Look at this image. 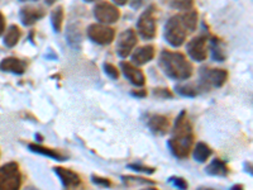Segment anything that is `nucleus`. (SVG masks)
Returning a JSON list of instances; mask_svg holds the SVG:
<instances>
[{
  "instance_id": "f257e3e1",
  "label": "nucleus",
  "mask_w": 253,
  "mask_h": 190,
  "mask_svg": "<svg viewBox=\"0 0 253 190\" xmlns=\"http://www.w3.org/2000/svg\"><path fill=\"white\" fill-rule=\"evenodd\" d=\"M194 144V133L191 122L185 110H181L172 128V137L167 141V147L178 160H184L191 152Z\"/></svg>"
},
{
  "instance_id": "f03ea898",
  "label": "nucleus",
  "mask_w": 253,
  "mask_h": 190,
  "mask_svg": "<svg viewBox=\"0 0 253 190\" xmlns=\"http://www.w3.org/2000/svg\"><path fill=\"white\" fill-rule=\"evenodd\" d=\"M158 66L165 75L172 80H186L193 75V65L187 61L185 55L180 52H172L164 49L158 57Z\"/></svg>"
},
{
  "instance_id": "7ed1b4c3",
  "label": "nucleus",
  "mask_w": 253,
  "mask_h": 190,
  "mask_svg": "<svg viewBox=\"0 0 253 190\" xmlns=\"http://www.w3.org/2000/svg\"><path fill=\"white\" fill-rule=\"evenodd\" d=\"M228 80V72L223 69H209L202 67L199 76V92H208L211 88H221Z\"/></svg>"
},
{
  "instance_id": "20e7f679",
  "label": "nucleus",
  "mask_w": 253,
  "mask_h": 190,
  "mask_svg": "<svg viewBox=\"0 0 253 190\" xmlns=\"http://www.w3.org/2000/svg\"><path fill=\"white\" fill-rule=\"evenodd\" d=\"M189 32L185 28L181 15H173L167 20L165 26V40L172 47H180L184 45Z\"/></svg>"
},
{
  "instance_id": "39448f33",
  "label": "nucleus",
  "mask_w": 253,
  "mask_h": 190,
  "mask_svg": "<svg viewBox=\"0 0 253 190\" xmlns=\"http://www.w3.org/2000/svg\"><path fill=\"white\" fill-rule=\"evenodd\" d=\"M22 174L17 162H8L0 166V190H19Z\"/></svg>"
},
{
  "instance_id": "423d86ee",
  "label": "nucleus",
  "mask_w": 253,
  "mask_h": 190,
  "mask_svg": "<svg viewBox=\"0 0 253 190\" xmlns=\"http://www.w3.org/2000/svg\"><path fill=\"white\" fill-rule=\"evenodd\" d=\"M157 24H156L155 17V6L151 5L139 15L137 20V32L143 40L150 41L156 37Z\"/></svg>"
},
{
  "instance_id": "0eeeda50",
  "label": "nucleus",
  "mask_w": 253,
  "mask_h": 190,
  "mask_svg": "<svg viewBox=\"0 0 253 190\" xmlns=\"http://www.w3.org/2000/svg\"><path fill=\"white\" fill-rule=\"evenodd\" d=\"M86 36L91 42L99 46H108L114 41L115 31L105 24H90L86 29Z\"/></svg>"
},
{
  "instance_id": "6e6552de",
  "label": "nucleus",
  "mask_w": 253,
  "mask_h": 190,
  "mask_svg": "<svg viewBox=\"0 0 253 190\" xmlns=\"http://www.w3.org/2000/svg\"><path fill=\"white\" fill-rule=\"evenodd\" d=\"M94 17L101 24H113L118 22L121 18V12L114 4L103 1L94 6Z\"/></svg>"
},
{
  "instance_id": "1a4fd4ad",
  "label": "nucleus",
  "mask_w": 253,
  "mask_h": 190,
  "mask_svg": "<svg viewBox=\"0 0 253 190\" xmlns=\"http://www.w3.org/2000/svg\"><path fill=\"white\" fill-rule=\"evenodd\" d=\"M137 44H138L137 33L130 28L126 29V31L122 32L119 35L118 40H117V45H115V52H117V55L119 57H128L132 53L133 48Z\"/></svg>"
},
{
  "instance_id": "9d476101",
  "label": "nucleus",
  "mask_w": 253,
  "mask_h": 190,
  "mask_svg": "<svg viewBox=\"0 0 253 190\" xmlns=\"http://www.w3.org/2000/svg\"><path fill=\"white\" fill-rule=\"evenodd\" d=\"M187 55L196 62H203L208 57V37L202 35L194 37L186 46Z\"/></svg>"
},
{
  "instance_id": "9b49d317",
  "label": "nucleus",
  "mask_w": 253,
  "mask_h": 190,
  "mask_svg": "<svg viewBox=\"0 0 253 190\" xmlns=\"http://www.w3.org/2000/svg\"><path fill=\"white\" fill-rule=\"evenodd\" d=\"M53 173L58 176L65 190H78L81 187V178L75 171L62 166L53 167Z\"/></svg>"
},
{
  "instance_id": "f8f14e48",
  "label": "nucleus",
  "mask_w": 253,
  "mask_h": 190,
  "mask_svg": "<svg viewBox=\"0 0 253 190\" xmlns=\"http://www.w3.org/2000/svg\"><path fill=\"white\" fill-rule=\"evenodd\" d=\"M121 69L122 72H123V75L126 76V79L129 81L132 85L137 88H142L146 84V78H144V74L142 70H139L138 67L134 66L133 63L129 62H124L122 61L121 63Z\"/></svg>"
},
{
  "instance_id": "ddd939ff",
  "label": "nucleus",
  "mask_w": 253,
  "mask_h": 190,
  "mask_svg": "<svg viewBox=\"0 0 253 190\" xmlns=\"http://www.w3.org/2000/svg\"><path fill=\"white\" fill-rule=\"evenodd\" d=\"M147 127L148 130L156 136H165L169 132L170 128V119L161 114H155L150 117L148 122H147Z\"/></svg>"
},
{
  "instance_id": "4468645a",
  "label": "nucleus",
  "mask_w": 253,
  "mask_h": 190,
  "mask_svg": "<svg viewBox=\"0 0 253 190\" xmlns=\"http://www.w3.org/2000/svg\"><path fill=\"white\" fill-rule=\"evenodd\" d=\"M44 17V10L38 6H24L20 9L19 18L24 26H33L36 22Z\"/></svg>"
},
{
  "instance_id": "2eb2a0df",
  "label": "nucleus",
  "mask_w": 253,
  "mask_h": 190,
  "mask_svg": "<svg viewBox=\"0 0 253 190\" xmlns=\"http://www.w3.org/2000/svg\"><path fill=\"white\" fill-rule=\"evenodd\" d=\"M155 58V47L151 45L139 47L135 49L132 55V62L134 65H144V63L150 62Z\"/></svg>"
},
{
  "instance_id": "dca6fc26",
  "label": "nucleus",
  "mask_w": 253,
  "mask_h": 190,
  "mask_svg": "<svg viewBox=\"0 0 253 190\" xmlns=\"http://www.w3.org/2000/svg\"><path fill=\"white\" fill-rule=\"evenodd\" d=\"M28 150L32 151V152L38 153V155L46 156V157L52 158V160H56V161H65L67 160V156L62 155L58 151L52 150V148H48L46 146H42L40 143H28Z\"/></svg>"
},
{
  "instance_id": "f3484780",
  "label": "nucleus",
  "mask_w": 253,
  "mask_h": 190,
  "mask_svg": "<svg viewBox=\"0 0 253 190\" xmlns=\"http://www.w3.org/2000/svg\"><path fill=\"white\" fill-rule=\"evenodd\" d=\"M66 41L72 48H80L83 44V32L78 23H70L66 27Z\"/></svg>"
},
{
  "instance_id": "a211bd4d",
  "label": "nucleus",
  "mask_w": 253,
  "mask_h": 190,
  "mask_svg": "<svg viewBox=\"0 0 253 190\" xmlns=\"http://www.w3.org/2000/svg\"><path fill=\"white\" fill-rule=\"evenodd\" d=\"M0 70L6 72H13L15 75H22L26 71V62L20 61L19 58L8 57L0 62Z\"/></svg>"
},
{
  "instance_id": "6ab92c4d",
  "label": "nucleus",
  "mask_w": 253,
  "mask_h": 190,
  "mask_svg": "<svg viewBox=\"0 0 253 190\" xmlns=\"http://www.w3.org/2000/svg\"><path fill=\"white\" fill-rule=\"evenodd\" d=\"M205 173L210 176H220V178H225L229 174V169H228L227 164L220 158H214L211 160L209 165L205 167Z\"/></svg>"
},
{
  "instance_id": "aec40b11",
  "label": "nucleus",
  "mask_w": 253,
  "mask_h": 190,
  "mask_svg": "<svg viewBox=\"0 0 253 190\" xmlns=\"http://www.w3.org/2000/svg\"><path fill=\"white\" fill-rule=\"evenodd\" d=\"M209 48L210 52H211V58L214 61H218V62H223L227 58V55H225V49L224 45L219 40L218 37H211L209 41Z\"/></svg>"
},
{
  "instance_id": "412c9836",
  "label": "nucleus",
  "mask_w": 253,
  "mask_h": 190,
  "mask_svg": "<svg viewBox=\"0 0 253 190\" xmlns=\"http://www.w3.org/2000/svg\"><path fill=\"white\" fill-rule=\"evenodd\" d=\"M213 155V150L208 146L204 142H198L195 144V148L193 151L194 160L199 164H204V162L208 161V158Z\"/></svg>"
},
{
  "instance_id": "4be33fe9",
  "label": "nucleus",
  "mask_w": 253,
  "mask_h": 190,
  "mask_svg": "<svg viewBox=\"0 0 253 190\" xmlns=\"http://www.w3.org/2000/svg\"><path fill=\"white\" fill-rule=\"evenodd\" d=\"M20 35H22V32H20L19 27L10 26L8 28V31H6L5 37H4V45L6 47H9V48L14 47L19 42Z\"/></svg>"
},
{
  "instance_id": "5701e85b",
  "label": "nucleus",
  "mask_w": 253,
  "mask_h": 190,
  "mask_svg": "<svg viewBox=\"0 0 253 190\" xmlns=\"http://www.w3.org/2000/svg\"><path fill=\"white\" fill-rule=\"evenodd\" d=\"M63 18H65V13H63L62 6H56V9H53L51 13V23L52 28L56 33H60L61 29H62V23Z\"/></svg>"
},
{
  "instance_id": "b1692460",
  "label": "nucleus",
  "mask_w": 253,
  "mask_h": 190,
  "mask_svg": "<svg viewBox=\"0 0 253 190\" xmlns=\"http://www.w3.org/2000/svg\"><path fill=\"white\" fill-rule=\"evenodd\" d=\"M175 92L181 96H186V98H195L198 96L199 92L198 87H195L194 84H180L176 85Z\"/></svg>"
},
{
  "instance_id": "393cba45",
  "label": "nucleus",
  "mask_w": 253,
  "mask_h": 190,
  "mask_svg": "<svg viewBox=\"0 0 253 190\" xmlns=\"http://www.w3.org/2000/svg\"><path fill=\"white\" fill-rule=\"evenodd\" d=\"M181 20L187 32H194L198 28V12L191 10L181 15Z\"/></svg>"
},
{
  "instance_id": "a878e982",
  "label": "nucleus",
  "mask_w": 253,
  "mask_h": 190,
  "mask_svg": "<svg viewBox=\"0 0 253 190\" xmlns=\"http://www.w3.org/2000/svg\"><path fill=\"white\" fill-rule=\"evenodd\" d=\"M122 182L126 185H130V187H134V185H143V184H150L155 185L156 183L150 179H144L141 176H132V175H122Z\"/></svg>"
},
{
  "instance_id": "bb28decb",
  "label": "nucleus",
  "mask_w": 253,
  "mask_h": 190,
  "mask_svg": "<svg viewBox=\"0 0 253 190\" xmlns=\"http://www.w3.org/2000/svg\"><path fill=\"white\" fill-rule=\"evenodd\" d=\"M126 167L129 169V170L135 171V173H142V174H146V175H151L156 171L155 167H151V166H147V165L143 164H128Z\"/></svg>"
},
{
  "instance_id": "cd10ccee",
  "label": "nucleus",
  "mask_w": 253,
  "mask_h": 190,
  "mask_svg": "<svg viewBox=\"0 0 253 190\" xmlns=\"http://www.w3.org/2000/svg\"><path fill=\"white\" fill-rule=\"evenodd\" d=\"M194 0H171V6L178 10H187L193 6Z\"/></svg>"
},
{
  "instance_id": "c85d7f7f",
  "label": "nucleus",
  "mask_w": 253,
  "mask_h": 190,
  "mask_svg": "<svg viewBox=\"0 0 253 190\" xmlns=\"http://www.w3.org/2000/svg\"><path fill=\"white\" fill-rule=\"evenodd\" d=\"M169 183H171L173 187H176L180 190H186L189 188V184H187L186 180L184 178H180V176H172V178L169 179Z\"/></svg>"
},
{
  "instance_id": "c756f323",
  "label": "nucleus",
  "mask_w": 253,
  "mask_h": 190,
  "mask_svg": "<svg viewBox=\"0 0 253 190\" xmlns=\"http://www.w3.org/2000/svg\"><path fill=\"white\" fill-rule=\"evenodd\" d=\"M103 69H104V71H105V74H107V75L109 76L110 79L118 80V79H119V71H118V69L114 66V65L105 62V63H104Z\"/></svg>"
},
{
  "instance_id": "7c9ffc66",
  "label": "nucleus",
  "mask_w": 253,
  "mask_h": 190,
  "mask_svg": "<svg viewBox=\"0 0 253 190\" xmlns=\"http://www.w3.org/2000/svg\"><path fill=\"white\" fill-rule=\"evenodd\" d=\"M91 183L96 185V187L112 188V182H110L109 179L101 178V176H98V175H91Z\"/></svg>"
},
{
  "instance_id": "2f4dec72",
  "label": "nucleus",
  "mask_w": 253,
  "mask_h": 190,
  "mask_svg": "<svg viewBox=\"0 0 253 190\" xmlns=\"http://www.w3.org/2000/svg\"><path fill=\"white\" fill-rule=\"evenodd\" d=\"M153 94L158 98H164V99H172L173 95L172 93L170 92L169 89L166 88H157V89H153Z\"/></svg>"
},
{
  "instance_id": "473e14b6",
  "label": "nucleus",
  "mask_w": 253,
  "mask_h": 190,
  "mask_svg": "<svg viewBox=\"0 0 253 190\" xmlns=\"http://www.w3.org/2000/svg\"><path fill=\"white\" fill-rule=\"evenodd\" d=\"M4 31H5V18L0 13V36L3 35Z\"/></svg>"
},
{
  "instance_id": "72a5a7b5",
  "label": "nucleus",
  "mask_w": 253,
  "mask_h": 190,
  "mask_svg": "<svg viewBox=\"0 0 253 190\" xmlns=\"http://www.w3.org/2000/svg\"><path fill=\"white\" fill-rule=\"evenodd\" d=\"M130 94H132L133 96H137V98H144L147 95V92L146 90H139V92H132Z\"/></svg>"
},
{
  "instance_id": "f704fd0d",
  "label": "nucleus",
  "mask_w": 253,
  "mask_h": 190,
  "mask_svg": "<svg viewBox=\"0 0 253 190\" xmlns=\"http://www.w3.org/2000/svg\"><path fill=\"white\" fill-rule=\"evenodd\" d=\"M142 3H143V0H132V1H130V5H132V8L138 9L139 6L142 5Z\"/></svg>"
},
{
  "instance_id": "c9c22d12",
  "label": "nucleus",
  "mask_w": 253,
  "mask_h": 190,
  "mask_svg": "<svg viewBox=\"0 0 253 190\" xmlns=\"http://www.w3.org/2000/svg\"><path fill=\"white\" fill-rule=\"evenodd\" d=\"M245 169H246V171H247L248 174H250V175H252V164H251V162H246L245 164Z\"/></svg>"
},
{
  "instance_id": "e433bc0d",
  "label": "nucleus",
  "mask_w": 253,
  "mask_h": 190,
  "mask_svg": "<svg viewBox=\"0 0 253 190\" xmlns=\"http://www.w3.org/2000/svg\"><path fill=\"white\" fill-rule=\"evenodd\" d=\"M113 1H114V4H117V5H121V6L126 5V4L128 3V0H113Z\"/></svg>"
},
{
  "instance_id": "4c0bfd02",
  "label": "nucleus",
  "mask_w": 253,
  "mask_h": 190,
  "mask_svg": "<svg viewBox=\"0 0 253 190\" xmlns=\"http://www.w3.org/2000/svg\"><path fill=\"white\" fill-rule=\"evenodd\" d=\"M229 190H245V189H243V187H242L241 184H236V185H233V187L230 188Z\"/></svg>"
},
{
  "instance_id": "58836bf2",
  "label": "nucleus",
  "mask_w": 253,
  "mask_h": 190,
  "mask_svg": "<svg viewBox=\"0 0 253 190\" xmlns=\"http://www.w3.org/2000/svg\"><path fill=\"white\" fill-rule=\"evenodd\" d=\"M56 1H58V0H44V3H46L47 5H53Z\"/></svg>"
},
{
  "instance_id": "ea45409f",
  "label": "nucleus",
  "mask_w": 253,
  "mask_h": 190,
  "mask_svg": "<svg viewBox=\"0 0 253 190\" xmlns=\"http://www.w3.org/2000/svg\"><path fill=\"white\" fill-rule=\"evenodd\" d=\"M196 190H216V189H213V188H208V187H200V188H198Z\"/></svg>"
},
{
  "instance_id": "a19ab883",
  "label": "nucleus",
  "mask_w": 253,
  "mask_h": 190,
  "mask_svg": "<svg viewBox=\"0 0 253 190\" xmlns=\"http://www.w3.org/2000/svg\"><path fill=\"white\" fill-rule=\"evenodd\" d=\"M24 190H40V189H37L36 187H32V185H29V187H27Z\"/></svg>"
},
{
  "instance_id": "79ce46f5",
  "label": "nucleus",
  "mask_w": 253,
  "mask_h": 190,
  "mask_svg": "<svg viewBox=\"0 0 253 190\" xmlns=\"http://www.w3.org/2000/svg\"><path fill=\"white\" fill-rule=\"evenodd\" d=\"M36 136H37V139H38V141H42V140H43V139H42V137H41V135H40V133H37V135H36Z\"/></svg>"
},
{
  "instance_id": "37998d69",
  "label": "nucleus",
  "mask_w": 253,
  "mask_h": 190,
  "mask_svg": "<svg viewBox=\"0 0 253 190\" xmlns=\"http://www.w3.org/2000/svg\"><path fill=\"white\" fill-rule=\"evenodd\" d=\"M142 190H157L156 188H146V189H142Z\"/></svg>"
},
{
  "instance_id": "c03bdc74",
  "label": "nucleus",
  "mask_w": 253,
  "mask_h": 190,
  "mask_svg": "<svg viewBox=\"0 0 253 190\" xmlns=\"http://www.w3.org/2000/svg\"><path fill=\"white\" fill-rule=\"evenodd\" d=\"M84 1H86V3H92V1H96V0H84Z\"/></svg>"
},
{
  "instance_id": "a18cd8bd",
  "label": "nucleus",
  "mask_w": 253,
  "mask_h": 190,
  "mask_svg": "<svg viewBox=\"0 0 253 190\" xmlns=\"http://www.w3.org/2000/svg\"><path fill=\"white\" fill-rule=\"evenodd\" d=\"M20 1H38V0H20Z\"/></svg>"
}]
</instances>
